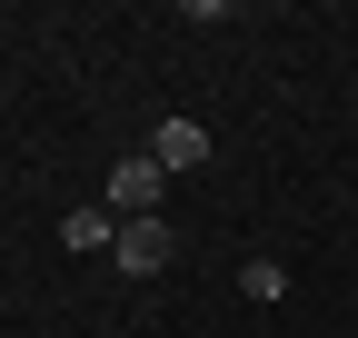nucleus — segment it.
<instances>
[{"label": "nucleus", "instance_id": "f257e3e1", "mask_svg": "<svg viewBox=\"0 0 358 338\" xmlns=\"http://www.w3.org/2000/svg\"><path fill=\"white\" fill-rule=\"evenodd\" d=\"M100 199H110V219H159V199H169V169L150 159V149H129L110 179H100Z\"/></svg>", "mask_w": 358, "mask_h": 338}, {"label": "nucleus", "instance_id": "f03ea898", "mask_svg": "<svg viewBox=\"0 0 358 338\" xmlns=\"http://www.w3.org/2000/svg\"><path fill=\"white\" fill-rule=\"evenodd\" d=\"M179 259V229L169 219H120V249H110V269H129V279H159Z\"/></svg>", "mask_w": 358, "mask_h": 338}, {"label": "nucleus", "instance_id": "7ed1b4c3", "mask_svg": "<svg viewBox=\"0 0 358 338\" xmlns=\"http://www.w3.org/2000/svg\"><path fill=\"white\" fill-rule=\"evenodd\" d=\"M150 159H159V169H199V159H209V130H199V119H179V110H169L159 130H150Z\"/></svg>", "mask_w": 358, "mask_h": 338}, {"label": "nucleus", "instance_id": "20e7f679", "mask_svg": "<svg viewBox=\"0 0 358 338\" xmlns=\"http://www.w3.org/2000/svg\"><path fill=\"white\" fill-rule=\"evenodd\" d=\"M60 249H80V259H90V249H120V219H110V199H80L70 219H60Z\"/></svg>", "mask_w": 358, "mask_h": 338}, {"label": "nucleus", "instance_id": "39448f33", "mask_svg": "<svg viewBox=\"0 0 358 338\" xmlns=\"http://www.w3.org/2000/svg\"><path fill=\"white\" fill-rule=\"evenodd\" d=\"M239 288H249V299H279L289 269H279V259H239Z\"/></svg>", "mask_w": 358, "mask_h": 338}]
</instances>
